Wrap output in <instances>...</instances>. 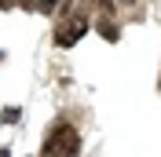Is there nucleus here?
<instances>
[{
	"mask_svg": "<svg viewBox=\"0 0 161 157\" xmlns=\"http://www.w3.org/2000/svg\"><path fill=\"white\" fill-rule=\"evenodd\" d=\"M40 150H44V154H77V150H80V135H77V128L59 124L55 132H51V139H48Z\"/></svg>",
	"mask_w": 161,
	"mask_h": 157,
	"instance_id": "1",
	"label": "nucleus"
},
{
	"mask_svg": "<svg viewBox=\"0 0 161 157\" xmlns=\"http://www.w3.org/2000/svg\"><path fill=\"white\" fill-rule=\"evenodd\" d=\"M99 30H103V37H106V40H117V37H121L117 26H110V19H103V22H99Z\"/></svg>",
	"mask_w": 161,
	"mask_h": 157,
	"instance_id": "2",
	"label": "nucleus"
},
{
	"mask_svg": "<svg viewBox=\"0 0 161 157\" xmlns=\"http://www.w3.org/2000/svg\"><path fill=\"white\" fill-rule=\"evenodd\" d=\"M0 121H4V124H15V121H19V110H15V106L4 110V113H0Z\"/></svg>",
	"mask_w": 161,
	"mask_h": 157,
	"instance_id": "3",
	"label": "nucleus"
},
{
	"mask_svg": "<svg viewBox=\"0 0 161 157\" xmlns=\"http://www.w3.org/2000/svg\"><path fill=\"white\" fill-rule=\"evenodd\" d=\"M95 4H99V8L106 11V15H110V11H114V0H95Z\"/></svg>",
	"mask_w": 161,
	"mask_h": 157,
	"instance_id": "4",
	"label": "nucleus"
},
{
	"mask_svg": "<svg viewBox=\"0 0 161 157\" xmlns=\"http://www.w3.org/2000/svg\"><path fill=\"white\" fill-rule=\"evenodd\" d=\"M19 4H22L26 11H33V8H37V0H19Z\"/></svg>",
	"mask_w": 161,
	"mask_h": 157,
	"instance_id": "5",
	"label": "nucleus"
},
{
	"mask_svg": "<svg viewBox=\"0 0 161 157\" xmlns=\"http://www.w3.org/2000/svg\"><path fill=\"white\" fill-rule=\"evenodd\" d=\"M121 4H132V0H121Z\"/></svg>",
	"mask_w": 161,
	"mask_h": 157,
	"instance_id": "6",
	"label": "nucleus"
}]
</instances>
